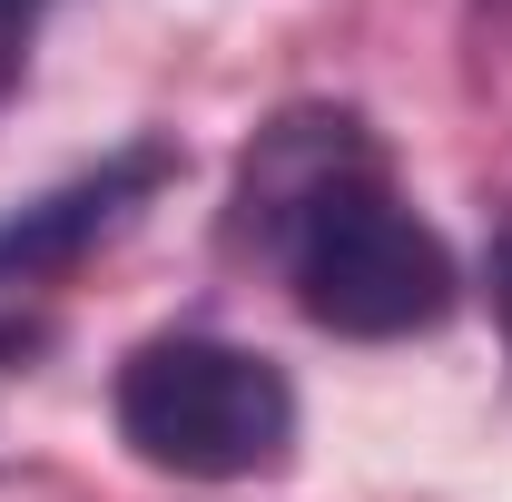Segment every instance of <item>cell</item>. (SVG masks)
Masks as SVG:
<instances>
[{"label":"cell","instance_id":"6da1fadb","mask_svg":"<svg viewBox=\"0 0 512 502\" xmlns=\"http://www.w3.org/2000/svg\"><path fill=\"white\" fill-rule=\"evenodd\" d=\"M237 207H247L256 237L286 256L296 306L316 325H335V335L394 345V335L444 325L453 296H463L453 247L384 188L375 138L345 109H296V119L266 128L247 148Z\"/></svg>","mask_w":512,"mask_h":502},{"label":"cell","instance_id":"7a4b0ae2","mask_svg":"<svg viewBox=\"0 0 512 502\" xmlns=\"http://www.w3.org/2000/svg\"><path fill=\"white\" fill-rule=\"evenodd\" d=\"M119 434L158 473L197 483H247L296 453V384L256 345L217 335H158L119 365Z\"/></svg>","mask_w":512,"mask_h":502},{"label":"cell","instance_id":"3957f363","mask_svg":"<svg viewBox=\"0 0 512 502\" xmlns=\"http://www.w3.org/2000/svg\"><path fill=\"white\" fill-rule=\"evenodd\" d=\"M178 158L148 138V148H119L99 178H69L60 197H40V207H20V217H0V286H30V276H50V266H69V256L89 247V237H109L138 197L158 188Z\"/></svg>","mask_w":512,"mask_h":502},{"label":"cell","instance_id":"277c9868","mask_svg":"<svg viewBox=\"0 0 512 502\" xmlns=\"http://www.w3.org/2000/svg\"><path fill=\"white\" fill-rule=\"evenodd\" d=\"M40 10H50V0H0V99H10V89H20V69H30Z\"/></svg>","mask_w":512,"mask_h":502},{"label":"cell","instance_id":"5b68a950","mask_svg":"<svg viewBox=\"0 0 512 502\" xmlns=\"http://www.w3.org/2000/svg\"><path fill=\"white\" fill-rule=\"evenodd\" d=\"M493 306H503V325H512V227H503V247H493Z\"/></svg>","mask_w":512,"mask_h":502}]
</instances>
